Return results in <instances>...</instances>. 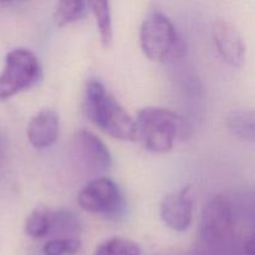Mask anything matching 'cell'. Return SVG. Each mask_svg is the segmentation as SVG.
I'll use <instances>...</instances> for the list:
<instances>
[{
	"label": "cell",
	"mask_w": 255,
	"mask_h": 255,
	"mask_svg": "<svg viewBox=\"0 0 255 255\" xmlns=\"http://www.w3.org/2000/svg\"><path fill=\"white\" fill-rule=\"evenodd\" d=\"M85 112L105 133L121 141L136 139L134 119L107 91L99 80L91 79L85 86Z\"/></svg>",
	"instance_id": "6da1fadb"
},
{
	"label": "cell",
	"mask_w": 255,
	"mask_h": 255,
	"mask_svg": "<svg viewBox=\"0 0 255 255\" xmlns=\"http://www.w3.org/2000/svg\"><path fill=\"white\" fill-rule=\"evenodd\" d=\"M183 119L164 107H144L134 120L136 138L153 153H167L183 131Z\"/></svg>",
	"instance_id": "7a4b0ae2"
},
{
	"label": "cell",
	"mask_w": 255,
	"mask_h": 255,
	"mask_svg": "<svg viewBox=\"0 0 255 255\" xmlns=\"http://www.w3.org/2000/svg\"><path fill=\"white\" fill-rule=\"evenodd\" d=\"M236 237L233 207L223 196H214L204 204L201 218L202 246L221 255L232 246Z\"/></svg>",
	"instance_id": "3957f363"
},
{
	"label": "cell",
	"mask_w": 255,
	"mask_h": 255,
	"mask_svg": "<svg viewBox=\"0 0 255 255\" xmlns=\"http://www.w3.org/2000/svg\"><path fill=\"white\" fill-rule=\"evenodd\" d=\"M42 70L36 55L25 47H16L5 56L0 74V101H5L41 80Z\"/></svg>",
	"instance_id": "277c9868"
},
{
	"label": "cell",
	"mask_w": 255,
	"mask_h": 255,
	"mask_svg": "<svg viewBox=\"0 0 255 255\" xmlns=\"http://www.w3.org/2000/svg\"><path fill=\"white\" fill-rule=\"evenodd\" d=\"M139 44L149 60L164 62L178 49V34L172 20L159 10L148 12L139 29Z\"/></svg>",
	"instance_id": "5b68a950"
},
{
	"label": "cell",
	"mask_w": 255,
	"mask_h": 255,
	"mask_svg": "<svg viewBox=\"0 0 255 255\" xmlns=\"http://www.w3.org/2000/svg\"><path fill=\"white\" fill-rule=\"evenodd\" d=\"M77 202L85 211L105 217H116L124 207V194L114 179L97 177L79 192Z\"/></svg>",
	"instance_id": "8992f818"
},
{
	"label": "cell",
	"mask_w": 255,
	"mask_h": 255,
	"mask_svg": "<svg viewBox=\"0 0 255 255\" xmlns=\"http://www.w3.org/2000/svg\"><path fill=\"white\" fill-rule=\"evenodd\" d=\"M72 159L87 173L101 174L112 167V156L106 144L89 129H79L71 141Z\"/></svg>",
	"instance_id": "52a82bcc"
},
{
	"label": "cell",
	"mask_w": 255,
	"mask_h": 255,
	"mask_svg": "<svg viewBox=\"0 0 255 255\" xmlns=\"http://www.w3.org/2000/svg\"><path fill=\"white\" fill-rule=\"evenodd\" d=\"M194 211V191L192 186H184L179 191L163 198L159 214L163 223L176 232H184L191 227Z\"/></svg>",
	"instance_id": "ba28073f"
},
{
	"label": "cell",
	"mask_w": 255,
	"mask_h": 255,
	"mask_svg": "<svg viewBox=\"0 0 255 255\" xmlns=\"http://www.w3.org/2000/svg\"><path fill=\"white\" fill-rule=\"evenodd\" d=\"M214 45L224 62L239 67L246 60V44L241 32L228 20H216L212 29Z\"/></svg>",
	"instance_id": "9c48e42d"
},
{
	"label": "cell",
	"mask_w": 255,
	"mask_h": 255,
	"mask_svg": "<svg viewBox=\"0 0 255 255\" xmlns=\"http://www.w3.org/2000/svg\"><path fill=\"white\" fill-rule=\"evenodd\" d=\"M27 139L35 148H49L60 134V119L54 110L44 109L37 112L27 124Z\"/></svg>",
	"instance_id": "30bf717a"
},
{
	"label": "cell",
	"mask_w": 255,
	"mask_h": 255,
	"mask_svg": "<svg viewBox=\"0 0 255 255\" xmlns=\"http://www.w3.org/2000/svg\"><path fill=\"white\" fill-rule=\"evenodd\" d=\"M228 131L242 141H254V112L252 110H237L227 117Z\"/></svg>",
	"instance_id": "8fae6325"
},
{
	"label": "cell",
	"mask_w": 255,
	"mask_h": 255,
	"mask_svg": "<svg viewBox=\"0 0 255 255\" xmlns=\"http://www.w3.org/2000/svg\"><path fill=\"white\" fill-rule=\"evenodd\" d=\"M91 11L96 17L97 27H99L100 37L104 46H109L112 41L114 30H112V15L111 6L109 1L105 0H96V1L87 2Z\"/></svg>",
	"instance_id": "7c38bea8"
},
{
	"label": "cell",
	"mask_w": 255,
	"mask_h": 255,
	"mask_svg": "<svg viewBox=\"0 0 255 255\" xmlns=\"http://www.w3.org/2000/svg\"><path fill=\"white\" fill-rule=\"evenodd\" d=\"M52 212L47 208H35L25 222V233L34 239L44 238L51 231Z\"/></svg>",
	"instance_id": "4fadbf2b"
},
{
	"label": "cell",
	"mask_w": 255,
	"mask_h": 255,
	"mask_svg": "<svg viewBox=\"0 0 255 255\" xmlns=\"http://www.w3.org/2000/svg\"><path fill=\"white\" fill-rule=\"evenodd\" d=\"M87 2L76 0H64L57 4L55 10V24L57 26H67L77 22L86 15Z\"/></svg>",
	"instance_id": "5bb4252c"
},
{
	"label": "cell",
	"mask_w": 255,
	"mask_h": 255,
	"mask_svg": "<svg viewBox=\"0 0 255 255\" xmlns=\"http://www.w3.org/2000/svg\"><path fill=\"white\" fill-rule=\"evenodd\" d=\"M80 223L74 213L70 211L52 212V223L50 233L60 234L59 238H79Z\"/></svg>",
	"instance_id": "9a60e30c"
},
{
	"label": "cell",
	"mask_w": 255,
	"mask_h": 255,
	"mask_svg": "<svg viewBox=\"0 0 255 255\" xmlns=\"http://www.w3.org/2000/svg\"><path fill=\"white\" fill-rule=\"evenodd\" d=\"M95 255H141V248L131 239L114 237L100 244Z\"/></svg>",
	"instance_id": "2e32d148"
},
{
	"label": "cell",
	"mask_w": 255,
	"mask_h": 255,
	"mask_svg": "<svg viewBox=\"0 0 255 255\" xmlns=\"http://www.w3.org/2000/svg\"><path fill=\"white\" fill-rule=\"evenodd\" d=\"M81 248L79 238H55L46 242L42 247L45 255H72Z\"/></svg>",
	"instance_id": "e0dca14e"
},
{
	"label": "cell",
	"mask_w": 255,
	"mask_h": 255,
	"mask_svg": "<svg viewBox=\"0 0 255 255\" xmlns=\"http://www.w3.org/2000/svg\"><path fill=\"white\" fill-rule=\"evenodd\" d=\"M194 255H216V254L212 253V252L209 251V249L204 248L203 246H201L198 249H197L196 253H194Z\"/></svg>",
	"instance_id": "ac0fdd59"
},
{
	"label": "cell",
	"mask_w": 255,
	"mask_h": 255,
	"mask_svg": "<svg viewBox=\"0 0 255 255\" xmlns=\"http://www.w3.org/2000/svg\"><path fill=\"white\" fill-rule=\"evenodd\" d=\"M0 154H1V137H0Z\"/></svg>",
	"instance_id": "d6986e66"
}]
</instances>
